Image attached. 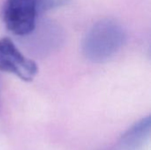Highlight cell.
<instances>
[{
  "label": "cell",
  "instance_id": "277c9868",
  "mask_svg": "<svg viewBox=\"0 0 151 150\" xmlns=\"http://www.w3.org/2000/svg\"><path fill=\"white\" fill-rule=\"evenodd\" d=\"M150 118L142 120L139 124H136L123 138V145L129 149H135L138 147L143 140L150 133Z\"/></svg>",
  "mask_w": 151,
  "mask_h": 150
},
{
  "label": "cell",
  "instance_id": "3957f363",
  "mask_svg": "<svg viewBox=\"0 0 151 150\" xmlns=\"http://www.w3.org/2000/svg\"><path fill=\"white\" fill-rule=\"evenodd\" d=\"M0 71L18 76L24 81H31L36 75V64L25 57L13 42L4 37L0 39Z\"/></svg>",
  "mask_w": 151,
  "mask_h": 150
},
{
  "label": "cell",
  "instance_id": "6da1fadb",
  "mask_svg": "<svg viewBox=\"0 0 151 150\" xmlns=\"http://www.w3.org/2000/svg\"><path fill=\"white\" fill-rule=\"evenodd\" d=\"M124 41L121 25L113 19H103L87 33L82 43L83 53L93 62H104L119 50Z\"/></svg>",
  "mask_w": 151,
  "mask_h": 150
},
{
  "label": "cell",
  "instance_id": "5b68a950",
  "mask_svg": "<svg viewBox=\"0 0 151 150\" xmlns=\"http://www.w3.org/2000/svg\"><path fill=\"white\" fill-rule=\"evenodd\" d=\"M35 4L38 13L49 11L65 6L70 0H32Z\"/></svg>",
  "mask_w": 151,
  "mask_h": 150
},
{
  "label": "cell",
  "instance_id": "7a4b0ae2",
  "mask_svg": "<svg viewBox=\"0 0 151 150\" xmlns=\"http://www.w3.org/2000/svg\"><path fill=\"white\" fill-rule=\"evenodd\" d=\"M38 14L32 0H7L3 9L7 29L19 36L28 35L35 30Z\"/></svg>",
  "mask_w": 151,
  "mask_h": 150
}]
</instances>
